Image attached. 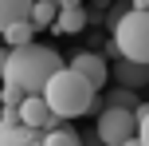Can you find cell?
<instances>
[{"label": "cell", "instance_id": "cell-16", "mask_svg": "<svg viewBox=\"0 0 149 146\" xmlns=\"http://www.w3.org/2000/svg\"><path fill=\"white\" fill-rule=\"evenodd\" d=\"M59 8H82V0H59Z\"/></svg>", "mask_w": 149, "mask_h": 146}, {"label": "cell", "instance_id": "cell-5", "mask_svg": "<svg viewBox=\"0 0 149 146\" xmlns=\"http://www.w3.org/2000/svg\"><path fill=\"white\" fill-rule=\"evenodd\" d=\"M98 138L106 146H122V142L137 138V115L130 107H110L106 103V111L98 115Z\"/></svg>", "mask_w": 149, "mask_h": 146}, {"label": "cell", "instance_id": "cell-17", "mask_svg": "<svg viewBox=\"0 0 149 146\" xmlns=\"http://www.w3.org/2000/svg\"><path fill=\"white\" fill-rule=\"evenodd\" d=\"M134 8H149V0H134Z\"/></svg>", "mask_w": 149, "mask_h": 146}, {"label": "cell", "instance_id": "cell-9", "mask_svg": "<svg viewBox=\"0 0 149 146\" xmlns=\"http://www.w3.org/2000/svg\"><path fill=\"white\" fill-rule=\"evenodd\" d=\"M31 4H36V0H0V36H4L12 24L28 20V16H31Z\"/></svg>", "mask_w": 149, "mask_h": 146}, {"label": "cell", "instance_id": "cell-2", "mask_svg": "<svg viewBox=\"0 0 149 146\" xmlns=\"http://www.w3.org/2000/svg\"><path fill=\"white\" fill-rule=\"evenodd\" d=\"M0 146H82L67 118H59L55 126H24L20 111L4 107L0 111Z\"/></svg>", "mask_w": 149, "mask_h": 146}, {"label": "cell", "instance_id": "cell-3", "mask_svg": "<svg viewBox=\"0 0 149 146\" xmlns=\"http://www.w3.org/2000/svg\"><path fill=\"white\" fill-rule=\"evenodd\" d=\"M94 95H98V91H94L74 67H59L51 79H47V87H43L47 107H51L59 118H79V115H86V111L94 107Z\"/></svg>", "mask_w": 149, "mask_h": 146}, {"label": "cell", "instance_id": "cell-4", "mask_svg": "<svg viewBox=\"0 0 149 146\" xmlns=\"http://www.w3.org/2000/svg\"><path fill=\"white\" fill-rule=\"evenodd\" d=\"M114 47L122 59L149 63V8H130L126 16L114 20Z\"/></svg>", "mask_w": 149, "mask_h": 146}, {"label": "cell", "instance_id": "cell-7", "mask_svg": "<svg viewBox=\"0 0 149 146\" xmlns=\"http://www.w3.org/2000/svg\"><path fill=\"white\" fill-rule=\"evenodd\" d=\"M16 111H20V123L24 126H55V123H59V115L47 107L43 95H24V103Z\"/></svg>", "mask_w": 149, "mask_h": 146}, {"label": "cell", "instance_id": "cell-11", "mask_svg": "<svg viewBox=\"0 0 149 146\" xmlns=\"http://www.w3.org/2000/svg\"><path fill=\"white\" fill-rule=\"evenodd\" d=\"M55 16H59V0H36L28 20L36 24V32H43V28H51V24H55Z\"/></svg>", "mask_w": 149, "mask_h": 146}, {"label": "cell", "instance_id": "cell-15", "mask_svg": "<svg viewBox=\"0 0 149 146\" xmlns=\"http://www.w3.org/2000/svg\"><path fill=\"white\" fill-rule=\"evenodd\" d=\"M4 67H8V47H0V79H4Z\"/></svg>", "mask_w": 149, "mask_h": 146}, {"label": "cell", "instance_id": "cell-13", "mask_svg": "<svg viewBox=\"0 0 149 146\" xmlns=\"http://www.w3.org/2000/svg\"><path fill=\"white\" fill-rule=\"evenodd\" d=\"M137 138H141V146H149V107H137Z\"/></svg>", "mask_w": 149, "mask_h": 146}, {"label": "cell", "instance_id": "cell-12", "mask_svg": "<svg viewBox=\"0 0 149 146\" xmlns=\"http://www.w3.org/2000/svg\"><path fill=\"white\" fill-rule=\"evenodd\" d=\"M31 39H36V24H31V20H20V24H12V28L4 32V44H8V47L31 44Z\"/></svg>", "mask_w": 149, "mask_h": 146}, {"label": "cell", "instance_id": "cell-1", "mask_svg": "<svg viewBox=\"0 0 149 146\" xmlns=\"http://www.w3.org/2000/svg\"><path fill=\"white\" fill-rule=\"evenodd\" d=\"M59 67H67L55 47L47 44H20V47H8V67H4V87H16L24 95H43L47 79L55 75Z\"/></svg>", "mask_w": 149, "mask_h": 146}, {"label": "cell", "instance_id": "cell-18", "mask_svg": "<svg viewBox=\"0 0 149 146\" xmlns=\"http://www.w3.org/2000/svg\"><path fill=\"white\" fill-rule=\"evenodd\" d=\"M122 146H141V138H130V142H122Z\"/></svg>", "mask_w": 149, "mask_h": 146}, {"label": "cell", "instance_id": "cell-8", "mask_svg": "<svg viewBox=\"0 0 149 146\" xmlns=\"http://www.w3.org/2000/svg\"><path fill=\"white\" fill-rule=\"evenodd\" d=\"M114 79H118L122 87H141V83H149V63H134V59H118L114 63Z\"/></svg>", "mask_w": 149, "mask_h": 146}, {"label": "cell", "instance_id": "cell-6", "mask_svg": "<svg viewBox=\"0 0 149 146\" xmlns=\"http://www.w3.org/2000/svg\"><path fill=\"white\" fill-rule=\"evenodd\" d=\"M67 67H74L90 87H94V91H102V87L110 83V63H106L102 55H94V51H79V55H71Z\"/></svg>", "mask_w": 149, "mask_h": 146}, {"label": "cell", "instance_id": "cell-14", "mask_svg": "<svg viewBox=\"0 0 149 146\" xmlns=\"http://www.w3.org/2000/svg\"><path fill=\"white\" fill-rule=\"evenodd\" d=\"M110 107H130V111H137V103H134V95H130V87H122V91L110 95Z\"/></svg>", "mask_w": 149, "mask_h": 146}, {"label": "cell", "instance_id": "cell-10", "mask_svg": "<svg viewBox=\"0 0 149 146\" xmlns=\"http://www.w3.org/2000/svg\"><path fill=\"white\" fill-rule=\"evenodd\" d=\"M82 28H86V12L82 8H59V16L51 24V32H63V36H74Z\"/></svg>", "mask_w": 149, "mask_h": 146}]
</instances>
